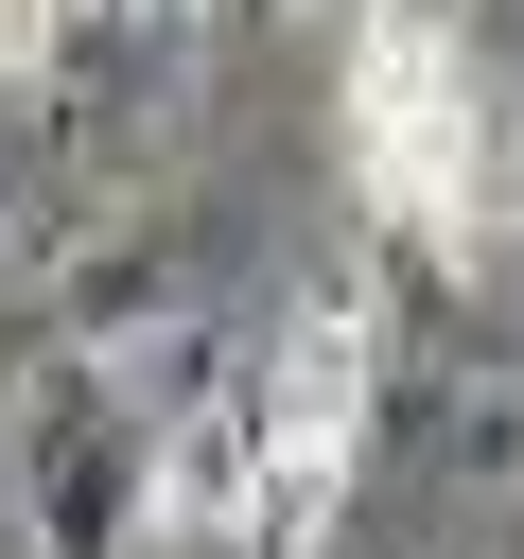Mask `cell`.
Here are the masks:
<instances>
[{
    "label": "cell",
    "mask_w": 524,
    "mask_h": 559,
    "mask_svg": "<svg viewBox=\"0 0 524 559\" xmlns=\"http://www.w3.org/2000/svg\"><path fill=\"white\" fill-rule=\"evenodd\" d=\"M262 17H297V0H262Z\"/></svg>",
    "instance_id": "5"
},
{
    "label": "cell",
    "mask_w": 524,
    "mask_h": 559,
    "mask_svg": "<svg viewBox=\"0 0 524 559\" xmlns=\"http://www.w3.org/2000/svg\"><path fill=\"white\" fill-rule=\"evenodd\" d=\"M245 402H262V542L245 559H314L349 472H367V419H384V314L367 280H314L262 349H245Z\"/></svg>",
    "instance_id": "2"
},
{
    "label": "cell",
    "mask_w": 524,
    "mask_h": 559,
    "mask_svg": "<svg viewBox=\"0 0 524 559\" xmlns=\"http://www.w3.org/2000/svg\"><path fill=\"white\" fill-rule=\"evenodd\" d=\"M17 524H35V559H140L157 542V419L122 367L52 349L17 384Z\"/></svg>",
    "instance_id": "3"
},
{
    "label": "cell",
    "mask_w": 524,
    "mask_h": 559,
    "mask_svg": "<svg viewBox=\"0 0 524 559\" xmlns=\"http://www.w3.org/2000/svg\"><path fill=\"white\" fill-rule=\"evenodd\" d=\"M349 175H367V210H384L419 262H454V280L524 227L507 122H489V87H472L454 0H367V35H349Z\"/></svg>",
    "instance_id": "1"
},
{
    "label": "cell",
    "mask_w": 524,
    "mask_h": 559,
    "mask_svg": "<svg viewBox=\"0 0 524 559\" xmlns=\"http://www.w3.org/2000/svg\"><path fill=\"white\" fill-rule=\"evenodd\" d=\"M52 35H70V0H0V87H35V70H52Z\"/></svg>",
    "instance_id": "4"
}]
</instances>
